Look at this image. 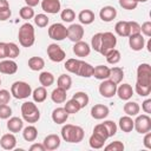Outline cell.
Returning a JSON list of instances; mask_svg holds the SVG:
<instances>
[{"label": "cell", "mask_w": 151, "mask_h": 151, "mask_svg": "<svg viewBox=\"0 0 151 151\" xmlns=\"http://www.w3.org/2000/svg\"><path fill=\"white\" fill-rule=\"evenodd\" d=\"M142 110L146 113V114H149V113H151V99H145L143 103H142Z\"/></svg>", "instance_id": "obj_55"}, {"label": "cell", "mask_w": 151, "mask_h": 151, "mask_svg": "<svg viewBox=\"0 0 151 151\" xmlns=\"http://www.w3.org/2000/svg\"><path fill=\"white\" fill-rule=\"evenodd\" d=\"M18 39L19 44L22 47H31L35 42V33L33 25L29 22L22 24L18 32Z\"/></svg>", "instance_id": "obj_3"}, {"label": "cell", "mask_w": 151, "mask_h": 151, "mask_svg": "<svg viewBox=\"0 0 151 151\" xmlns=\"http://www.w3.org/2000/svg\"><path fill=\"white\" fill-rule=\"evenodd\" d=\"M117 45V38L112 32H104L101 33V41L99 47V53L101 55H106L111 50H113Z\"/></svg>", "instance_id": "obj_6"}, {"label": "cell", "mask_w": 151, "mask_h": 151, "mask_svg": "<svg viewBox=\"0 0 151 151\" xmlns=\"http://www.w3.org/2000/svg\"><path fill=\"white\" fill-rule=\"evenodd\" d=\"M21 117L26 123L34 124L40 119V111L33 101H25L21 104Z\"/></svg>", "instance_id": "obj_4"}, {"label": "cell", "mask_w": 151, "mask_h": 151, "mask_svg": "<svg viewBox=\"0 0 151 151\" xmlns=\"http://www.w3.org/2000/svg\"><path fill=\"white\" fill-rule=\"evenodd\" d=\"M144 134L145 136H144V139H143V144H144V146L146 149L151 150V132L149 131V132H146Z\"/></svg>", "instance_id": "obj_57"}, {"label": "cell", "mask_w": 151, "mask_h": 151, "mask_svg": "<svg viewBox=\"0 0 151 151\" xmlns=\"http://www.w3.org/2000/svg\"><path fill=\"white\" fill-rule=\"evenodd\" d=\"M72 50H73V53H74L77 57H79V58L87 57V55L91 53V46H90L86 41H83V40L74 42Z\"/></svg>", "instance_id": "obj_17"}, {"label": "cell", "mask_w": 151, "mask_h": 151, "mask_svg": "<svg viewBox=\"0 0 151 151\" xmlns=\"http://www.w3.org/2000/svg\"><path fill=\"white\" fill-rule=\"evenodd\" d=\"M136 1H137V2H138V4H139V2H146V1H147V0H136Z\"/></svg>", "instance_id": "obj_62"}, {"label": "cell", "mask_w": 151, "mask_h": 151, "mask_svg": "<svg viewBox=\"0 0 151 151\" xmlns=\"http://www.w3.org/2000/svg\"><path fill=\"white\" fill-rule=\"evenodd\" d=\"M83 127L73 124H65L61 127V138L67 143H80L84 139Z\"/></svg>", "instance_id": "obj_2"}, {"label": "cell", "mask_w": 151, "mask_h": 151, "mask_svg": "<svg viewBox=\"0 0 151 151\" xmlns=\"http://www.w3.org/2000/svg\"><path fill=\"white\" fill-rule=\"evenodd\" d=\"M6 126H7V130L12 133L20 132L24 129V119H21L19 117H9Z\"/></svg>", "instance_id": "obj_21"}, {"label": "cell", "mask_w": 151, "mask_h": 151, "mask_svg": "<svg viewBox=\"0 0 151 151\" xmlns=\"http://www.w3.org/2000/svg\"><path fill=\"white\" fill-rule=\"evenodd\" d=\"M74 100L78 101V104L80 105L81 109L86 107L88 105V101H90V98H88V94L86 92H83V91H79V92H76L72 97Z\"/></svg>", "instance_id": "obj_37"}, {"label": "cell", "mask_w": 151, "mask_h": 151, "mask_svg": "<svg viewBox=\"0 0 151 151\" xmlns=\"http://www.w3.org/2000/svg\"><path fill=\"white\" fill-rule=\"evenodd\" d=\"M2 7H9V4L7 0H0V8Z\"/></svg>", "instance_id": "obj_60"}, {"label": "cell", "mask_w": 151, "mask_h": 151, "mask_svg": "<svg viewBox=\"0 0 151 151\" xmlns=\"http://www.w3.org/2000/svg\"><path fill=\"white\" fill-rule=\"evenodd\" d=\"M20 54V48L14 42H7V59H15Z\"/></svg>", "instance_id": "obj_40"}, {"label": "cell", "mask_w": 151, "mask_h": 151, "mask_svg": "<svg viewBox=\"0 0 151 151\" xmlns=\"http://www.w3.org/2000/svg\"><path fill=\"white\" fill-rule=\"evenodd\" d=\"M64 109H65V111H66L68 114H74V113H77V112H79V111L81 110V107H80V105L78 104V101L74 100L73 98L66 101Z\"/></svg>", "instance_id": "obj_39"}, {"label": "cell", "mask_w": 151, "mask_h": 151, "mask_svg": "<svg viewBox=\"0 0 151 151\" xmlns=\"http://www.w3.org/2000/svg\"><path fill=\"white\" fill-rule=\"evenodd\" d=\"M19 15H20V18L24 19V20H29V19H33L35 14H34L33 7H29V6L26 5V6H24V7L20 8Z\"/></svg>", "instance_id": "obj_41"}, {"label": "cell", "mask_w": 151, "mask_h": 151, "mask_svg": "<svg viewBox=\"0 0 151 151\" xmlns=\"http://www.w3.org/2000/svg\"><path fill=\"white\" fill-rule=\"evenodd\" d=\"M60 18L65 22H72L76 19V13L72 8H65L60 12Z\"/></svg>", "instance_id": "obj_43"}, {"label": "cell", "mask_w": 151, "mask_h": 151, "mask_svg": "<svg viewBox=\"0 0 151 151\" xmlns=\"http://www.w3.org/2000/svg\"><path fill=\"white\" fill-rule=\"evenodd\" d=\"M109 114H110V109L104 104H96L91 107V117L97 120L105 119Z\"/></svg>", "instance_id": "obj_14"}, {"label": "cell", "mask_w": 151, "mask_h": 151, "mask_svg": "<svg viewBox=\"0 0 151 151\" xmlns=\"http://www.w3.org/2000/svg\"><path fill=\"white\" fill-rule=\"evenodd\" d=\"M47 33H48V37L52 40L61 41L65 38H67V27L65 25L60 24V22H55V24H52L48 27Z\"/></svg>", "instance_id": "obj_9"}, {"label": "cell", "mask_w": 151, "mask_h": 151, "mask_svg": "<svg viewBox=\"0 0 151 151\" xmlns=\"http://www.w3.org/2000/svg\"><path fill=\"white\" fill-rule=\"evenodd\" d=\"M66 90H64V88H61V87H55L53 91H52V93H51V99H52V101L53 103H55V104H63V103H65L66 101Z\"/></svg>", "instance_id": "obj_27"}, {"label": "cell", "mask_w": 151, "mask_h": 151, "mask_svg": "<svg viewBox=\"0 0 151 151\" xmlns=\"http://www.w3.org/2000/svg\"><path fill=\"white\" fill-rule=\"evenodd\" d=\"M47 55H48L50 60L53 63H61L66 58L65 51L58 44H54V42L50 44L47 46Z\"/></svg>", "instance_id": "obj_10"}, {"label": "cell", "mask_w": 151, "mask_h": 151, "mask_svg": "<svg viewBox=\"0 0 151 151\" xmlns=\"http://www.w3.org/2000/svg\"><path fill=\"white\" fill-rule=\"evenodd\" d=\"M118 2H119V6L122 8L127 9V11L136 9L138 6V2L136 0H118Z\"/></svg>", "instance_id": "obj_46"}, {"label": "cell", "mask_w": 151, "mask_h": 151, "mask_svg": "<svg viewBox=\"0 0 151 151\" xmlns=\"http://www.w3.org/2000/svg\"><path fill=\"white\" fill-rule=\"evenodd\" d=\"M137 84L149 86L151 85V66L147 63H143L137 67Z\"/></svg>", "instance_id": "obj_7"}, {"label": "cell", "mask_w": 151, "mask_h": 151, "mask_svg": "<svg viewBox=\"0 0 151 151\" xmlns=\"http://www.w3.org/2000/svg\"><path fill=\"white\" fill-rule=\"evenodd\" d=\"M32 97H33V100L34 103H42L46 100L47 98V91H46V87L44 86H39L37 87L35 90L32 91Z\"/></svg>", "instance_id": "obj_33"}, {"label": "cell", "mask_w": 151, "mask_h": 151, "mask_svg": "<svg viewBox=\"0 0 151 151\" xmlns=\"http://www.w3.org/2000/svg\"><path fill=\"white\" fill-rule=\"evenodd\" d=\"M99 93L101 97L104 98H112L113 96H116V91H117V84L113 83L111 79H105L101 80V83L99 84Z\"/></svg>", "instance_id": "obj_11"}, {"label": "cell", "mask_w": 151, "mask_h": 151, "mask_svg": "<svg viewBox=\"0 0 151 151\" xmlns=\"http://www.w3.org/2000/svg\"><path fill=\"white\" fill-rule=\"evenodd\" d=\"M0 59H7V42L0 41Z\"/></svg>", "instance_id": "obj_56"}, {"label": "cell", "mask_w": 151, "mask_h": 151, "mask_svg": "<svg viewBox=\"0 0 151 151\" xmlns=\"http://www.w3.org/2000/svg\"><path fill=\"white\" fill-rule=\"evenodd\" d=\"M11 94L15 99H26L29 96H32V87L28 83L18 80L14 81L11 86Z\"/></svg>", "instance_id": "obj_5"}, {"label": "cell", "mask_w": 151, "mask_h": 151, "mask_svg": "<svg viewBox=\"0 0 151 151\" xmlns=\"http://www.w3.org/2000/svg\"><path fill=\"white\" fill-rule=\"evenodd\" d=\"M116 94L119 97V99L122 100H130L131 97L133 96V88L130 84L127 83H124V84H120L119 86L117 85V91H116Z\"/></svg>", "instance_id": "obj_19"}, {"label": "cell", "mask_w": 151, "mask_h": 151, "mask_svg": "<svg viewBox=\"0 0 151 151\" xmlns=\"http://www.w3.org/2000/svg\"><path fill=\"white\" fill-rule=\"evenodd\" d=\"M0 85H1V78H0Z\"/></svg>", "instance_id": "obj_63"}, {"label": "cell", "mask_w": 151, "mask_h": 151, "mask_svg": "<svg viewBox=\"0 0 151 151\" xmlns=\"http://www.w3.org/2000/svg\"><path fill=\"white\" fill-rule=\"evenodd\" d=\"M22 137L26 142H34L38 137V130L33 125H28L22 130Z\"/></svg>", "instance_id": "obj_32"}, {"label": "cell", "mask_w": 151, "mask_h": 151, "mask_svg": "<svg viewBox=\"0 0 151 151\" xmlns=\"http://www.w3.org/2000/svg\"><path fill=\"white\" fill-rule=\"evenodd\" d=\"M34 24L38 26V27H40V28H44V27H46L47 25H48V21H50V18L46 15V14H44V13H39V14H37V15H34Z\"/></svg>", "instance_id": "obj_42"}, {"label": "cell", "mask_w": 151, "mask_h": 151, "mask_svg": "<svg viewBox=\"0 0 151 151\" xmlns=\"http://www.w3.org/2000/svg\"><path fill=\"white\" fill-rule=\"evenodd\" d=\"M105 142H106V139L103 138L101 136H99V134L96 133V132H93V133L91 134L90 139H88V144H90V146H91L92 149H101V147H104Z\"/></svg>", "instance_id": "obj_34"}, {"label": "cell", "mask_w": 151, "mask_h": 151, "mask_svg": "<svg viewBox=\"0 0 151 151\" xmlns=\"http://www.w3.org/2000/svg\"><path fill=\"white\" fill-rule=\"evenodd\" d=\"M54 76L51 73V72H47V71H44L39 74V83L41 86L44 87H50L51 85H53L54 83Z\"/></svg>", "instance_id": "obj_35"}, {"label": "cell", "mask_w": 151, "mask_h": 151, "mask_svg": "<svg viewBox=\"0 0 151 151\" xmlns=\"http://www.w3.org/2000/svg\"><path fill=\"white\" fill-rule=\"evenodd\" d=\"M93 132L98 133L99 136H101V137H103V138H105L106 140H107V138H110L109 132H107V130H106V127H105V125H104L103 123L97 124V125L94 126V129H93Z\"/></svg>", "instance_id": "obj_48"}, {"label": "cell", "mask_w": 151, "mask_h": 151, "mask_svg": "<svg viewBox=\"0 0 151 151\" xmlns=\"http://www.w3.org/2000/svg\"><path fill=\"white\" fill-rule=\"evenodd\" d=\"M105 58H106V61H107L109 64L116 65V64H118V63L120 61L122 54H120V52H119L117 48H113V50H111V51L105 55Z\"/></svg>", "instance_id": "obj_38"}, {"label": "cell", "mask_w": 151, "mask_h": 151, "mask_svg": "<svg viewBox=\"0 0 151 151\" xmlns=\"http://www.w3.org/2000/svg\"><path fill=\"white\" fill-rule=\"evenodd\" d=\"M137 118L133 120V129L140 133L144 134L149 131H151V118L149 114H137Z\"/></svg>", "instance_id": "obj_8"}, {"label": "cell", "mask_w": 151, "mask_h": 151, "mask_svg": "<svg viewBox=\"0 0 151 151\" xmlns=\"http://www.w3.org/2000/svg\"><path fill=\"white\" fill-rule=\"evenodd\" d=\"M12 116V109L7 104L0 105V119H8Z\"/></svg>", "instance_id": "obj_49"}, {"label": "cell", "mask_w": 151, "mask_h": 151, "mask_svg": "<svg viewBox=\"0 0 151 151\" xmlns=\"http://www.w3.org/2000/svg\"><path fill=\"white\" fill-rule=\"evenodd\" d=\"M124 149H125V146L120 140H114V142L107 144L106 146H104V150H106V151H123Z\"/></svg>", "instance_id": "obj_45"}, {"label": "cell", "mask_w": 151, "mask_h": 151, "mask_svg": "<svg viewBox=\"0 0 151 151\" xmlns=\"http://www.w3.org/2000/svg\"><path fill=\"white\" fill-rule=\"evenodd\" d=\"M18 71V64L13 59H2L0 61V73L14 74Z\"/></svg>", "instance_id": "obj_18"}, {"label": "cell", "mask_w": 151, "mask_h": 151, "mask_svg": "<svg viewBox=\"0 0 151 151\" xmlns=\"http://www.w3.org/2000/svg\"><path fill=\"white\" fill-rule=\"evenodd\" d=\"M46 151H53V150H57L60 144H61V139L58 134H54V133H51V134H47L45 138H44V142H42Z\"/></svg>", "instance_id": "obj_16"}, {"label": "cell", "mask_w": 151, "mask_h": 151, "mask_svg": "<svg viewBox=\"0 0 151 151\" xmlns=\"http://www.w3.org/2000/svg\"><path fill=\"white\" fill-rule=\"evenodd\" d=\"M65 68L70 73H73L76 76L83 77V78H90L93 73V66L84 60L80 59H67L65 61Z\"/></svg>", "instance_id": "obj_1"}, {"label": "cell", "mask_w": 151, "mask_h": 151, "mask_svg": "<svg viewBox=\"0 0 151 151\" xmlns=\"http://www.w3.org/2000/svg\"><path fill=\"white\" fill-rule=\"evenodd\" d=\"M117 17V9L113 6H104L99 11V18L104 22H110Z\"/></svg>", "instance_id": "obj_20"}, {"label": "cell", "mask_w": 151, "mask_h": 151, "mask_svg": "<svg viewBox=\"0 0 151 151\" xmlns=\"http://www.w3.org/2000/svg\"><path fill=\"white\" fill-rule=\"evenodd\" d=\"M109 79H111L113 83H116L117 85L120 84L124 79V70L122 67L114 66L112 68H110V77Z\"/></svg>", "instance_id": "obj_30"}, {"label": "cell", "mask_w": 151, "mask_h": 151, "mask_svg": "<svg viewBox=\"0 0 151 151\" xmlns=\"http://www.w3.org/2000/svg\"><path fill=\"white\" fill-rule=\"evenodd\" d=\"M140 33L144 37H151V21H145L140 25Z\"/></svg>", "instance_id": "obj_52"}, {"label": "cell", "mask_w": 151, "mask_h": 151, "mask_svg": "<svg viewBox=\"0 0 151 151\" xmlns=\"http://www.w3.org/2000/svg\"><path fill=\"white\" fill-rule=\"evenodd\" d=\"M103 124L105 125V127H106V130H107V132H109V136H110V137H113V136L117 133L118 125H117L113 120H104V123H103Z\"/></svg>", "instance_id": "obj_47"}, {"label": "cell", "mask_w": 151, "mask_h": 151, "mask_svg": "<svg viewBox=\"0 0 151 151\" xmlns=\"http://www.w3.org/2000/svg\"><path fill=\"white\" fill-rule=\"evenodd\" d=\"M114 31L119 37H129L130 35V25L126 20H120L116 24Z\"/></svg>", "instance_id": "obj_29"}, {"label": "cell", "mask_w": 151, "mask_h": 151, "mask_svg": "<svg viewBox=\"0 0 151 151\" xmlns=\"http://www.w3.org/2000/svg\"><path fill=\"white\" fill-rule=\"evenodd\" d=\"M39 2H40V0H25V4L29 7H35V6H38Z\"/></svg>", "instance_id": "obj_59"}, {"label": "cell", "mask_w": 151, "mask_h": 151, "mask_svg": "<svg viewBox=\"0 0 151 151\" xmlns=\"http://www.w3.org/2000/svg\"><path fill=\"white\" fill-rule=\"evenodd\" d=\"M146 48H147V51H149V52H151V39H149V40H147Z\"/></svg>", "instance_id": "obj_61"}, {"label": "cell", "mask_w": 151, "mask_h": 151, "mask_svg": "<svg viewBox=\"0 0 151 151\" xmlns=\"http://www.w3.org/2000/svg\"><path fill=\"white\" fill-rule=\"evenodd\" d=\"M118 127L123 131V132H131L133 130V119L132 117L130 116H123L119 118V122H118Z\"/></svg>", "instance_id": "obj_26"}, {"label": "cell", "mask_w": 151, "mask_h": 151, "mask_svg": "<svg viewBox=\"0 0 151 151\" xmlns=\"http://www.w3.org/2000/svg\"><path fill=\"white\" fill-rule=\"evenodd\" d=\"M29 151H46L42 143H33L29 146Z\"/></svg>", "instance_id": "obj_58"}, {"label": "cell", "mask_w": 151, "mask_h": 151, "mask_svg": "<svg viewBox=\"0 0 151 151\" xmlns=\"http://www.w3.org/2000/svg\"><path fill=\"white\" fill-rule=\"evenodd\" d=\"M84 33H85V31H84V27L81 26V24H71L67 27V38L72 42L83 40Z\"/></svg>", "instance_id": "obj_12"}, {"label": "cell", "mask_w": 151, "mask_h": 151, "mask_svg": "<svg viewBox=\"0 0 151 151\" xmlns=\"http://www.w3.org/2000/svg\"><path fill=\"white\" fill-rule=\"evenodd\" d=\"M123 111L126 116H130V117H136L137 114H139V111H140V106L138 103L136 101H129L126 100V103L124 104L123 106Z\"/></svg>", "instance_id": "obj_25"}, {"label": "cell", "mask_w": 151, "mask_h": 151, "mask_svg": "<svg viewBox=\"0 0 151 151\" xmlns=\"http://www.w3.org/2000/svg\"><path fill=\"white\" fill-rule=\"evenodd\" d=\"M52 120L55 124H65L68 119V113L65 111L64 107H57L52 111Z\"/></svg>", "instance_id": "obj_23"}, {"label": "cell", "mask_w": 151, "mask_h": 151, "mask_svg": "<svg viewBox=\"0 0 151 151\" xmlns=\"http://www.w3.org/2000/svg\"><path fill=\"white\" fill-rule=\"evenodd\" d=\"M12 11L9 7H2L0 8V21H6L11 18Z\"/></svg>", "instance_id": "obj_53"}, {"label": "cell", "mask_w": 151, "mask_h": 151, "mask_svg": "<svg viewBox=\"0 0 151 151\" xmlns=\"http://www.w3.org/2000/svg\"><path fill=\"white\" fill-rule=\"evenodd\" d=\"M27 65L32 71H41L45 67V60L41 57H31Z\"/></svg>", "instance_id": "obj_31"}, {"label": "cell", "mask_w": 151, "mask_h": 151, "mask_svg": "<svg viewBox=\"0 0 151 151\" xmlns=\"http://www.w3.org/2000/svg\"><path fill=\"white\" fill-rule=\"evenodd\" d=\"M57 86L64 90H70L72 86V78L68 74H60L57 79Z\"/></svg>", "instance_id": "obj_36"}, {"label": "cell", "mask_w": 151, "mask_h": 151, "mask_svg": "<svg viewBox=\"0 0 151 151\" xmlns=\"http://www.w3.org/2000/svg\"><path fill=\"white\" fill-rule=\"evenodd\" d=\"M134 91H136V93H137L138 96H140V97H147V96H150V93H151V85L144 86V85H139V84L136 83Z\"/></svg>", "instance_id": "obj_44"}, {"label": "cell", "mask_w": 151, "mask_h": 151, "mask_svg": "<svg viewBox=\"0 0 151 151\" xmlns=\"http://www.w3.org/2000/svg\"><path fill=\"white\" fill-rule=\"evenodd\" d=\"M100 41H101V33H100V32H99V33H96V34L92 37V39H91V47H92L94 51H97V52H99Z\"/></svg>", "instance_id": "obj_50"}, {"label": "cell", "mask_w": 151, "mask_h": 151, "mask_svg": "<svg viewBox=\"0 0 151 151\" xmlns=\"http://www.w3.org/2000/svg\"><path fill=\"white\" fill-rule=\"evenodd\" d=\"M129 25H130V35L140 33V25L137 21H129Z\"/></svg>", "instance_id": "obj_54"}, {"label": "cell", "mask_w": 151, "mask_h": 151, "mask_svg": "<svg viewBox=\"0 0 151 151\" xmlns=\"http://www.w3.org/2000/svg\"><path fill=\"white\" fill-rule=\"evenodd\" d=\"M15 145H17V138L12 132L6 133L0 138V146L4 150H13L15 149Z\"/></svg>", "instance_id": "obj_22"}, {"label": "cell", "mask_w": 151, "mask_h": 151, "mask_svg": "<svg viewBox=\"0 0 151 151\" xmlns=\"http://www.w3.org/2000/svg\"><path fill=\"white\" fill-rule=\"evenodd\" d=\"M41 9L48 14H57L61 9V2L60 0H42Z\"/></svg>", "instance_id": "obj_15"}, {"label": "cell", "mask_w": 151, "mask_h": 151, "mask_svg": "<svg viewBox=\"0 0 151 151\" xmlns=\"http://www.w3.org/2000/svg\"><path fill=\"white\" fill-rule=\"evenodd\" d=\"M92 77H94L98 80H105L110 77V67L105 65H97L93 67Z\"/></svg>", "instance_id": "obj_24"}, {"label": "cell", "mask_w": 151, "mask_h": 151, "mask_svg": "<svg viewBox=\"0 0 151 151\" xmlns=\"http://www.w3.org/2000/svg\"><path fill=\"white\" fill-rule=\"evenodd\" d=\"M78 20L83 25H90L94 21V13L91 9H83L78 14Z\"/></svg>", "instance_id": "obj_28"}, {"label": "cell", "mask_w": 151, "mask_h": 151, "mask_svg": "<svg viewBox=\"0 0 151 151\" xmlns=\"http://www.w3.org/2000/svg\"><path fill=\"white\" fill-rule=\"evenodd\" d=\"M129 45L130 48L132 51H142L145 47V38L142 33H137V34H131L129 35Z\"/></svg>", "instance_id": "obj_13"}, {"label": "cell", "mask_w": 151, "mask_h": 151, "mask_svg": "<svg viewBox=\"0 0 151 151\" xmlns=\"http://www.w3.org/2000/svg\"><path fill=\"white\" fill-rule=\"evenodd\" d=\"M11 98H12V94H11L9 91H7V90H5V88L0 90V105H2V104H8L9 100H11Z\"/></svg>", "instance_id": "obj_51"}]
</instances>
